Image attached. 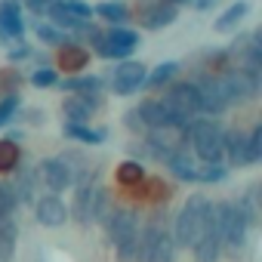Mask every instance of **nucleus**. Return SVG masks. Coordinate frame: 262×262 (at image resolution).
Instances as JSON below:
<instances>
[{
    "label": "nucleus",
    "instance_id": "nucleus-1",
    "mask_svg": "<svg viewBox=\"0 0 262 262\" xmlns=\"http://www.w3.org/2000/svg\"><path fill=\"white\" fill-rule=\"evenodd\" d=\"M188 139H191L194 155H198L204 164H213V161H219V158L225 155V129H222V123H216L213 117L191 120Z\"/></svg>",
    "mask_w": 262,
    "mask_h": 262
},
{
    "label": "nucleus",
    "instance_id": "nucleus-2",
    "mask_svg": "<svg viewBox=\"0 0 262 262\" xmlns=\"http://www.w3.org/2000/svg\"><path fill=\"white\" fill-rule=\"evenodd\" d=\"M207 210H210V201H207L204 194H191V198L185 201V207L179 210L176 225H173V241H176V247H194V241H198L201 231H204Z\"/></svg>",
    "mask_w": 262,
    "mask_h": 262
},
{
    "label": "nucleus",
    "instance_id": "nucleus-3",
    "mask_svg": "<svg viewBox=\"0 0 262 262\" xmlns=\"http://www.w3.org/2000/svg\"><path fill=\"white\" fill-rule=\"evenodd\" d=\"M136 43H139V34L123 28V25H111L108 34H96L93 37V47H96V53L102 59H126L136 50Z\"/></svg>",
    "mask_w": 262,
    "mask_h": 262
},
{
    "label": "nucleus",
    "instance_id": "nucleus-4",
    "mask_svg": "<svg viewBox=\"0 0 262 262\" xmlns=\"http://www.w3.org/2000/svg\"><path fill=\"white\" fill-rule=\"evenodd\" d=\"M145 74H148V68L142 62L120 59V65L114 68V77H111V90L117 96H133V93H139V86H145Z\"/></svg>",
    "mask_w": 262,
    "mask_h": 262
},
{
    "label": "nucleus",
    "instance_id": "nucleus-5",
    "mask_svg": "<svg viewBox=\"0 0 262 262\" xmlns=\"http://www.w3.org/2000/svg\"><path fill=\"white\" fill-rule=\"evenodd\" d=\"M222 80V90L228 96V102H247L259 93V71H247V68H237V71H228Z\"/></svg>",
    "mask_w": 262,
    "mask_h": 262
},
{
    "label": "nucleus",
    "instance_id": "nucleus-6",
    "mask_svg": "<svg viewBox=\"0 0 262 262\" xmlns=\"http://www.w3.org/2000/svg\"><path fill=\"white\" fill-rule=\"evenodd\" d=\"M250 219L244 216V210L237 204H231V213H228V222H225V231H222V250L228 256H237L244 247H247V234H250Z\"/></svg>",
    "mask_w": 262,
    "mask_h": 262
},
{
    "label": "nucleus",
    "instance_id": "nucleus-7",
    "mask_svg": "<svg viewBox=\"0 0 262 262\" xmlns=\"http://www.w3.org/2000/svg\"><path fill=\"white\" fill-rule=\"evenodd\" d=\"M105 231H108V241L114 247H120L123 241H129L133 234H139V216H136V210H129V207L111 210L105 216Z\"/></svg>",
    "mask_w": 262,
    "mask_h": 262
},
{
    "label": "nucleus",
    "instance_id": "nucleus-8",
    "mask_svg": "<svg viewBox=\"0 0 262 262\" xmlns=\"http://www.w3.org/2000/svg\"><path fill=\"white\" fill-rule=\"evenodd\" d=\"M228 105L231 102H228L219 77H207V80L198 83V111H204L207 117H219Z\"/></svg>",
    "mask_w": 262,
    "mask_h": 262
},
{
    "label": "nucleus",
    "instance_id": "nucleus-9",
    "mask_svg": "<svg viewBox=\"0 0 262 262\" xmlns=\"http://www.w3.org/2000/svg\"><path fill=\"white\" fill-rule=\"evenodd\" d=\"M164 102L185 120H194L198 114V83L194 80H182V83H173L164 96Z\"/></svg>",
    "mask_w": 262,
    "mask_h": 262
},
{
    "label": "nucleus",
    "instance_id": "nucleus-10",
    "mask_svg": "<svg viewBox=\"0 0 262 262\" xmlns=\"http://www.w3.org/2000/svg\"><path fill=\"white\" fill-rule=\"evenodd\" d=\"M37 179H43L47 188L59 194V191H65L68 185H74V167H71L65 158H47V161L40 164V170H37Z\"/></svg>",
    "mask_w": 262,
    "mask_h": 262
},
{
    "label": "nucleus",
    "instance_id": "nucleus-11",
    "mask_svg": "<svg viewBox=\"0 0 262 262\" xmlns=\"http://www.w3.org/2000/svg\"><path fill=\"white\" fill-rule=\"evenodd\" d=\"M34 213H37V222L43 225V228H62L65 222H68V207L59 201V194L56 191H50V194H43V198H37V204H34Z\"/></svg>",
    "mask_w": 262,
    "mask_h": 262
},
{
    "label": "nucleus",
    "instance_id": "nucleus-12",
    "mask_svg": "<svg viewBox=\"0 0 262 262\" xmlns=\"http://www.w3.org/2000/svg\"><path fill=\"white\" fill-rule=\"evenodd\" d=\"M99 105H102L99 93H77V96H71V99L62 102V114L68 120H74V123H86Z\"/></svg>",
    "mask_w": 262,
    "mask_h": 262
},
{
    "label": "nucleus",
    "instance_id": "nucleus-13",
    "mask_svg": "<svg viewBox=\"0 0 262 262\" xmlns=\"http://www.w3.org/2000/svg\"><path fill=\"white\" fill-rule=\"evenodd\" d=\"M225 155H228L231 167L256 164L253 148H250V133H244V129H231V133H225Z\"/></svg>",
    "mask_w": 262,
    "mask_h": 262
},
{
    "label": "nucleus",
    "instance_id": "nucleus-14",
    "mask_svg": "<svg viewBox=\"0 0 262 262\" xmlns=\"http://www.w3.org/2000/svg\"><path fill=\"white\" fill-rule=\"evenodd\" d=\"M25 34V22H22V10L16 0H4L0 4V40H13Z\"/></svg>",
    "mask_w": 262,
    "mask_h": 262
},
{
    "label": "nucleus",
    "instance_id": "nucleus-15",
    "mask_svg": "<svg viewBox=\"0 0 262 262\" xmlns=\"http://www.w3.org/2000/svg\"><path fill=\"white\" fill-rule=\"evenodd\" d=\"M96 191H99V185H93V182H90V176H86V179H80V185H77V198H74V219H77L80 225H90V219H93Z\"/></svg>",
    "mask_w": 262,
    "mask_h": 262
},
{
    "label": "nucleus",
    "instance_id": "nucleus-16",
    "mask_svg": "<svg viewBox=\"0 0 262 262\" xmlns=\"http://www.w3.org/2000/svg\"><path fill=\"white\" fill-rule=\"evenodd\" d=\"M167 167H170V173H173L179 182H198V164H194V158L188 155V148H176V151L167 158Z\"/></svg>",
    "mask_w": 262,
    "mask_h": 262
},
{
    "label": "nucleus",
    "instance_id": "nucleus-17",
    "mask_svg": "<svg viewBox=\"0 0 262 262\" xmlns=\"http://www.w3.org/2000/svg\"><path fill=\"white\" fill-rule=\"evenodd\" d=\"M176 241H173V234L167 231V228H158V234H155V241H151V247H148V256H145V262H176Z\"/></svg>",
    "mask_w": 262,
    "mask_h": 262
},
{
    "label": "nucleus",
    "instance_id": "nucleus-18",
    "mask_svg": "<svg viewBox=\"0 0 262 262\" xmlns=\"http://www.w3.org/2000/svg\"><path fill=\"white\" fill-rule=\"evenodd\" d=\"M176 16H179V10H176L173 4H167V0H161V4H155L151 10L142 13V25H145L148 31H161V28L173 25Z\"/></svg>",
    "mask_w": 262,
    "mask_h": 262
},
{
    "label": "nucleus",
    "instance_id": "nucleus-19",
    "mask_svg": "<svg viewBox=\"0 0 262 262\" xmlns=\"http://www.w3.org/2000/svg\"><path fill=\"white\" fill-rule=\"evenodd\" d=\"M62 133H65V139H74V142H83V145H102L105 142V129H93V126L74 123V120H68L62 126Z\"/></svg>",
    "mask_w": 262,
    "mask_h": 262
},
{
    "label": "nucleus",
    "instance_id": "nucleus-20",
    "mask_svg": "<svg viewBox=\"0 0 262 262\" xmlns=\"http://www.w3.org/2000/svg\"><path fill=\"white\" fill-rule=\"evenodd\" d=\"M37 170H22V173H16V182H13V191H16V198H19V204H31L34 198H37Z\"/></svg>",
    "mask_w": 262,
    "mask_h": 262
},
{
    "label": "nucleus",
    "instance_id": "nucleus-21",
    "mask_svg": "<svg viewBox=\"0 0 262 262\" xmlns=\"http://www.w3.org/2000/svg\"><path fill=\"white\" fill-rule=\"evenodd\" d=\"M247 13H250V4H247V0H237V4H231V7L216 19V28H219V31H231V28H234Z\"/></svg>",
    "mask_w": 262,
    "mask_h": 262
},
{
    "label": "nucleus",
    "instance_id": "nucleus-22",
    "mask_svg": "<svg viewBox=\"0 0 262 262\" xmlns=\"http://www.w3.org/2000/svg\"><path fill=\"white\" fill-rule=\"evenodd\" d=\"M62 90H68V93H99L102 90V77H96V74H77V77H68L62 83Z\"/></svg>",
    "mask_w": 262,
    "mask_h": 262
},
{
    "label": "nucleus",
    "instance_id": "nucleus-23",
    "mask_svg": "<svg viewBox=\"0 0 262 262\" xmlns=\"http://www.w3.org/2000/svg\"><path fill=\"white\" fill-rule=\"evenodd\" d=\"M142 179H145V170H142L139 161H123V164H117V182L120 185H142Z\"/></svg>",
    "mask_w": 262,
    "mask_h": 262
},
{
    "label": "nucleus",
    "instance_id": "nucleus-24",
    "mask_svg": "<svg viewBox=\"0 0 262 262\" xmlns=\"http://www.w3.org/2000/svg\"><path fill=\"white\" fill-rule=\"evenodd\" d=\"M176 74H179V65H176V62H161L155 71H148V74H145V86H155V90H158V86L170 83Z\"/></svg>",
    "mask_w": 262,
    "mask_h": 262
},
{
    "label": "nucleus",
    "instance_id": "nucleus-25",
    "mask_svg": "<svg viewBox=\"0 0 262 262\" xmlns=\"http://www.w3.org/2000/svg\"><path fill=\"white\" fill-rule=\"evenodd\" d=\"M59 65H62L65 71H80V68L86 65V50H80V47H65V50L59 53Z\"/></svg>",
    "mask_w": 262,
    "mask_h": 262
},
{
    "label": "nucleus",
    "instance_id": "nucleus-26",
    "mask_svg": "<svg viewBox=\"0 0 262 262\" xmlns=\"http://www.w3.org/2000/svg\"><path fill=\"white\" fill-rule=\"evenodd\" d=\"M19 167V148L13 139H0V173H13Z\"/></svg>",
    "mask_w": 262,
    "mask_h": 262
},
{
    "label": "nucleus",
    "instance_id": "nucleus-27",
    "mask_svg": "<svg viewBox=\"0 0 262 262\" xmlns=\"http://www.w3.org/2000/svg\"><path fill=\"white\" fill-rule=\"evenodd\" d=\"M93 13H99L108 25H123V22H126V16H129V13H126V7H123V4H117V0H114V4L108 0V4H102V7H99V10H93Z\"/></svg>",
    "mask_w": 262,
    "mask_h": 262
},
{
    "label": "nucleus",
    "instance_id": "nucleus-28",
    "mask_svg": "<svg viewBox=\"0 0 262 262\" xmlns=\"http://www.w3.org/2000/svg\"><path fill=\"white\" fill-rule=\"evenodd\" d=\"M108 213H111V194H108V188L99 185V191H96V204H93V219H90V222H105Z\"/></svg>",
    "mask_w": 262,
    "mask_h": 262
},
{
    "label": "nucleus",
    "instance_id": "nucleus-29",
    "mask_svg": "<svg viewBox=\"0 0 262 262\" xmlns=\"http://www.w3.org/2000/svg\"><path fill=\"white\" fill-rule=\"evenodd\" d=\"M16 210H19V198L13 191V185L10 182H0V213L16 216Z\"/></svg>",
    "mask_w": 262,
    "mask_h": 262
},
{
    "label": "nucleus",
    "instance_id": "nucleus-30",
    "mask_svg": "<svg viewBox=\"0 0 262 262\" xmlns=\"http://www.w3.org/2000/svg\"><path fill=\"white\" fill-rule=\"evenodd\" d=\"M37 37H40L43 43H50V47H65V40H68L65 31L56 28L53 22H50V25H37Z\"/></svg>",
    "mask_w": 262,
    "mask_h": 262
},
{
    "label": "nucleus",
    "instance_id": "nucleus-31",
    "mask_svg": "<svg viewBox=\"0 0 262 262\" xmlns=\"http://www.w3.org/2000/svg\"><path fill=\"white\" fill-rule=\"evenodd\" d=\"M228 176V170L219 164V161H213V164H204V167H198V182H222Z\"/></svg>",
    "mask_w": 262,
    "mask_h": 262
},
{
    "label": "nucleus",
    "instance_id": "nucleus-32",
    "mask_svg": "<svg viewBox=\"0 0 262 262\" xmlns=\"http://www.w3.org/2000/svg\"><path fill=\"white\" fill-rule=\"evenodd\" d=\"M19 111V93H7L4 99H0V126L10 123V117Z\"/></svg>",
    "mask_w": 262,
    "mask_h": 262
},
{
    "label": "nucleus",
    "instance_id": "nucleus-33",
    "mask_svg": "<svg viewBox=\"0 0 262 262\" xmlns=\"http://www.w3.org/2000/svg\"><path fill=\"white\" fill-rule=\"evenodd\" d=\"M31 83H34L37 90H47V86H56V83H59V74H56L53 68H37V71L31 74Z\"/></svg>",
    "mask_w": 262,
    "mask_h": 262
},
{
    "label": "nucleus",
    "instance_id": "nucleus-34",
    "mask_svg": "<svg viewBox=\"0 0 262 262\" xmlns=\"http://www.w3.org/2000/svg\"><path fill=\"white\" fill-rule=\"evenodd\" d=\"M62 7H65L71 16L83 19V22H90V19H93V7H90V4H83V0H62Z\"/></svg>",
    "mask_w": 262,
    "mask_h": 262
},
{
    "label": "nucleus",
    "instance_id": "nucleus-35",
    "mask_svg": "<svg viewBox=\"0 0 262 262\" xmlns=\"http://www.w3.org/2000/svg\"><path fill=\"white\" fill-rule=\"evenodd\" d=\"M0 234H4L7 241H13V244H16V237H19V228H16V216H7V213H0Z\"/></svg>",
    "mask_w": 262,
    "mask_h": 262
},
{
    "label": "nucleus",
    "instance_id": "nucleus-36",
    "mask_svg": "<svg viewBox=\"0 0 262 262\" xmlns=\"http://www.w3.org/2000/svg\"><path fill=\"white\" fill-rule=\"evenodd\" d=\"M145 188H148V198H151V201H167V185H164L161 179H151Z\"/></svg>",
    "mask_w": 262,
    "mask_h": 262
},
{
    "label": "nucleus",
    "instance_id": "nucleus-37",
    "mask_svg": "<svg viewBox=\"0 0 262 262\" xmlns=\"http://www.w3.org/2000/svg\"><path fill=\"white\" fill-rule=\"evenodd\" d=\"M123 123H126L129 129H145V123H142V114H139V108H129V111L123 114Z\"/></svg>",
    "mask_w": 262,
    "mask_h": 262
},
{
    "label": "nucleus",
    "instance_id": "nucleus-38",
    "mask_svg": "<svg viewBox=\"0 0 262 262\" xmlns=\"http://www.w3.org/2000/svg\"><path fill=\"white\" fill-rule=\"evenodd\" d=\"M7 56H10L13 62H19V59H28V56H31V50H28V47H25V43L19 40V43H13V47L7 50Z\"/></svg>",
    "mask_w": 262,
    "mask_h": 262
},
{
    "label": "nucleus",
    "instance_id": "nucleus-39",
    "mask_svg": "<svg viewBox=\"0 0 262 262\" xmlns=\"http://www.w3.org/2000/svg\"><path fill=\"white\" fill-rule=\"evenodd\" d=\"M10 259H13V241L0 234V262H10Z\"/></svg>",
    "mask_w": 262,
    "mask_h": 262
},
{
    "label": "nucleus",
    "instance_id": "nucleus-40",
    "mask_svg": "<svg viewBox=\"0 0 262 262\" xmlns=\"http://www.w3.org/2000/svg\"><path fill=\"white\" fill-rule=\"evenodd\" d=\"M50 4H53V0H28V7H31L34 13H43V10H47Z\"/></svg>",
    "mask_w": 262,
    "mask_h": 262
},
{
    "label": "nucleus",
    "instance_id": "nucleus-41",
    "mask_svg": "<svg viewBox=\"0 0 262 262\" xmlns=\"http://www.w3.org/2000/svg\"><path fill=\"white\" fill-rule=\"evenodd\" d=\"M213 4H216V0H198V4H194V7H198V10H210Z\"/></svg>",
    "mask_w": 262,
    "mask_h": 262
},
{
    "label": "nucleus",
    "instance_id": "nucleus-42",
    "mask_svg": "<svg viewBox=\"0 0 262 262\" xmlns=\"http://www.w3.org/2000/svg\"><path fill=\"white\" fill-rule=\"evenodd\" d=\"M167 4H173V7H179V4H188V0H167Z\"/></svg>",
    "mask_w": 262,
    "mask_h": 262
}]
</instances>
